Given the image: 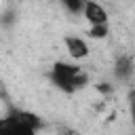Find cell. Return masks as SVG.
<instances>
[{"label":"cell","mask_w":135,"mask_h":135,"mask_svg":"<svg viewBox=\"0 0 135 135\" xmlns=\"http://www.w3.org/2000/svg\"><path fill=\"white\" fill-rule=\"evenodd\" d=\"M51 80H53V84H55L59 91L72 95L74 91L86 86L89 76H86L78 65H70V63H63V61H57V63H53V68H51Z\"/></svg>","instance_id":"obj_1"},{"label":"cell","mask_w":135,"mask_h":135,"mask_svg":"<svg viewBox=\"0 0 135 135\" xmlns=\"http://www.w3.org/2000/svg\"><path fill=\"white\" fill-rule=\"evenodd\" d=\"M42 120L25 110H13L0 120V135H36Z\"/></svg>","instance_id":"obj_2"},{"label":"cell","mask_w":135,"mask_h":135,"mask_svg":"<svg viewBox=\"0 0 135 135\" xmlns=\"http://www.w3.org/2000/svg\"><path fill=\"white\" fill-rule=\"evenodd\" d=\"M84 19L91 25H108V11L101 4H97L93 0H86V4H84Z\"/></svg>","instance_id":"obj_3"},{"label":"cell","mask_w":135,"mask_h":135,"mask_svg":"<svg viewBox=\"0 0 135 135\" xmlns=\"http://www.w3.org/2000/svg\"><path fill=\"white\" fill-rule=\"evenodd\" d=\"M65 46H68L70 57H74V59H82V57L89 55V44L78 36H68L65 38Z\"/></svg>","instance_id":"obj_4"},{"label":"cell","mask_w":135,"mask_h":135,"mask_svg":"<svg viewBox=\"0 0 135 135\" xmlns=\"http://www.w3.org/2000/svg\"><path fill=\"white\" fill-rule=\"evenodd\" d=\"M133 70H135V65H133V59H131L129 55H122V57L116 59L114 74H116L118 80H129V78L133 76Z\"/></svg>","instance_id":"obj_5"},{"label":"cell","mask_w":135,"mask_h":135,"mask_svg":"<svg viewBox=\"0 0 135 135\" xmlns=\"http://www.w3.org/2000/svg\"><path fill=\"white\" fill-rule=\"evenodd\" d=\"M61 2L70 13H80L84 11V4H86V0H61Z\"/></svg>","instance_id":"obj_6"},{"label":"cell","mask_w":135,"mask_h":135,"mask_svg":"<svg viewBox=\"0 0 135 135\" xmlns=\"http://www.w3.org/2000/svg\"><path fill=\"white\" fill-rule=\"evenodd\" d=\"M89 36L91 38H105L108 36V25H91Z\"/></svg>","instance_id":"obj_7"},{"label":"cell","mask_w":135,"mask_h":135,"mask_svg":"<svg viewBox=\"0 0 135 135\" xmlns=\"http://www.w3.org/2000/svg\"><path fill=\"white\" fill-rule=\"evenodd\" d=\"M97 89H99V91H103V93H110V91H112V86H110L108 82H103V84H99Z\"/></svg>","instance_id":"obj_8"},{"label":"cell","mask_w":135,"mask_h":135,"mask_svg":"<svg viewBox=\"0 0 135 135\" xmlns=\"http://www.w3.org/2000/svg\"><path fill=\"white\" fill-rule=\"evenodd\" d=\"M59 135H76V133H74L72 129H61V131H59Z\"/></svg>","instance_id":"obj_9"},{"label":"cell","mask_w":135,"mask_h":135,"mask_svg":"<svg viewBox=\"0 0 135 135\" xmlns=\"http://www.w3.org/2000/svg\"><path fill=\"white\" fill-rule=\"evenodd\" d=\"M131 120L135 124V101H131Z\"/></svg>","instance_id":"obj_10"}]
</instances>
